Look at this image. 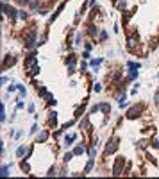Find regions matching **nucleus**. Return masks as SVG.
<instances>
[{"label": "nucleus", "mask_w": 159, "mask_h": 179, "mask_svg": "<svg viewBox=\"0 0 159 179\" xmlns=\"http://www.w3.org/2000/svg\"><path fill=\"white\" fill-rule=\"evenodd\" d=\"M2 11H4V15H7V16H9L11 20H13V18L16 16V11H15L13 7H9L7 4H4V6H2Z\"/></svg>", "instance_id": "f257e3e1"}, {"label": "nucleus", "mask_w": 159, "mask_h": 179, "mask_svg": "<svg viewBox=\"0 0 159 179\" xmlns=\"http://www.w3.org/2000/svg\"><path fill=\"white\" fill-rule=\"evenodd\" d=\"M116 147H118L116 140H111V142H107V145H105V152L111 154V152H115V151H116Z\"/></svg>", "instance_id": "f03ea898"}, {"label": "nucleus", "mask_w": 159, "mask_h": 179, "mask_svg": "<svg viewBox=\"0 0 159 179\" xmlns=\"http://www.w3.org/2000/svg\"><path fill=\"white\" fill-rule=\"evenodd\" d=\"M122 167H123V158H118V159H116V165H115V168H113L115 175L122 174Z\"/></svg>", "instance_id": "7ed1b4c3"}, {"label": "nucleus", "mask_w": 159, "mask_h": 179, "mask_svg": "<svg viewBox=\"0 0 159 179\" xmlns=\"http://www.w3.org/2000/svg\"><path fill=\"white\" fill-rule=\"evenodd\" d=\"M139 113H141V108H139V106H136V108H132V109L127 113V118H136Z\"/></svg>", "instance_id": "20e7f679"}, {"label": "nucleus", "mask_w": 159, "mask_h": 179, "mask_svg": "<svg viewBox=\"0 0 159 179\" xmlns=\"http://www.w3.org/2000/svg\"><path fill=\"white\" fill-rule=\"evenodd\" d=\"M16 63V59L13 57V56H6V59H4V70L7 68V66H11V65H15Z\"/></svg>", "instance_id": "39448f33"}, {"label": "nucleus", "mask_w": 159, "mask_h": 179, "mask_svg": "<svg viewBox=\"0 0 159 179\" xmlns=\"http://www.w3.org/2000/svg\"><path fill=\"white\" fill-rule=\"evenodd\" d=\"M29 6H30L32 9H38V7H39V0H29Z\"/></svg>", "instance_id": "423d86ee"}, {"label": "nucleus", "mask_w": 159, "mask_h": 179, "mask_svg": "<svg viewBox=\"0 0 159 179\" xmlns=\"http://www.w3.org/2000/svg\"><path fill=\"white\" fill-rule=\"evenodd\" d=\"M46 138H48V134H46V132H43V134H39V136H38V142H45Z\"/></svg>", "instance_id": "0eeeda50"}, {"label": "nucleus", "mask_w": 159, "mask_h": 179, "mask_svg": "<svg viewBox=\"0 0 159 179\" xmlns=\"http://www.w3.org/2000/svg\"><path fill=\"white\" fill-rule=\"evenodd\" d=\"M18 15H20V18H22V20H25V18H27V13H25V11H20Z\"/></svg>", "instance_id": "6e6552de"}, {"label": "nucleus", "mask_w": 159, "mask_h": 179, "mask_svg": "<svg viewBox=\"0 0 159 179\" xmlns=\"http://www.w3.org/2000/svg\"><path fill=\"white\" fill-rule=\"evenodd\" d=\"M82 152H84V149H82V147H77V149H75V152H73V154H82Z\"/></svg>", "instance_id": "1a4fd4ad"}, {"label": "nucleus", "mask_w": 159, "mask_h": 179, "mask_svg": "<svg viewBox=\"0 0 159 179\" xmlns=\"http://www.w3.org/2000/svg\"><path fill=\"white\" fill-rule=\"evenodd\" d=\"M23 152H25V147H20L18 149V156H23Z\"/></svg>", "instance_id": "9d476101"}, {"label": "nucleus", "mask_w": 159, "mask_h": 179, "mask_svg": "<svg viewBox=\"0 0 159 179\" xmlns=\"http://www.w3.org/2000/svg\"><path fill=\"white\" fill-rule=\"evenodd\" d=\"M22 168H23V170H27V172H29V165H27V163H22Z\"/></svg>", "instance_id": "9b49d317"}]
</instances>
